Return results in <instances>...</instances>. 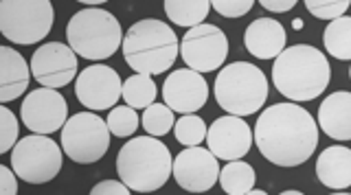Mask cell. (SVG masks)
<instances>
[{"label":"cell","instance_id":"cell-1","mask_svg":"<svg viewBox=\"0 0 351 195\" xmlns=\"http://www.w3.org/2000/svg\"><path fill=\"white\" fill-rule=\"evenodd\" d=\"M259 154L272 165L299 167L312 158L318 145V123L299 103L266 107L255 123Z\"/></svg>","mask_w":351,"mask_h":195},{"label":"cell","instance_id":"cell-2","mask_svg":"<svg viewBox=\"0 0 351 195\" xmlns=\"http://www.w3.org/2000/svg\"><path fill=\"white\" fill-rule=\"evenodd\" d=\"M332 68L316 47L294 44L274 57L272 83L290 101H312L329 86Z\"/></svg>","mask_w":351,"mask_h":195},{"label":"cell","instance_id":"cell-3","mask_svg":"<svg viewBox=\"0 0 351 195\" xmlns=\"http://www.w3.org/2000/svg\"><path fill=\"white\" fill-rule=\"evenodd\" d=\"M117 173L134 193L158 191L173 176L171 151L158 136L132 138L119 149Z\"/></svg>","mask_w":351,"mask_h":195},{"label":"cell","instance_id":"cell-4","mask_svg":"<svg viewBox=\"0 0 351 195\" xmlns=\"http://www.w3.org/2000/svg\"><path fill=\"white\" fill-rule=\"evenodd\" d=\"M180 42L169 25L156 18L134 23L123 38V57L128 66L143 75H162L173 66Z\"/></svg>","mask_w":351,"mask_h":195},{"label":"cell","instance_id":"cell-5","mask_svg":"<svg viewBox=\"0 0 351 195\" xmlns=\"http://www.w3.org/2000/svg\"><path fill=\"white\" fill-rule=\"evenodd\" d=\"M66 40L77 55L101 62L112 57L123 42L119 20L99 7H88L77 12L66 25Z\"/></svg>","mask_w":351,"mask_h":195},{"label":"cell","instance_id":"cell-6","mask_svg":"<svg viewBox=\"0 0 351 195\" xmlns=\"http://www.w3.org/2000/svg\"><path fill=\"white\" fill-rule=\"evenodd\" d=\"M217 105L235 116L259 112L268 99V79L261 68L248 62H233L217 73L215 79Z\"/></svg>","mask_w":351,"mask_h":195},{"label":"cell","instance_id":"cell-7","mask_svg":"<svg viewBox=\"0 0 351 195\" xmlns=\"http://www.w3.org/2000/svg\"><path fill=\"white\" fill-rule=\"evenodd\" d=\"M51 0H0V34L14 44H36L51 34Z\"/></svg>","mask_w":351,"mask_h":195},{"label":"cell","instance_id":"cell-8","mask_svg":"<svg viewBox=\"0 0 351 195\" xmlns=\"http://www.w3.org/2000/svg\"><path fill=\"white\" fill-rule=\"evenodd\" d=\"M110 134L108 121L95 110L77 112L62 127V149L77 165H93L110 149Z\"/></svg>","mask_w":351,"mask_h":195},{"label":"cell","instance_id":"cell-9","mask_svg":"<svg viewBox=\"0 0 351 195\" xmlns=\"http://www.w3.org/2000/svg\"><path fill=\"white\" fill-rule=\"evenodd\" d=\"M62 151L49 134L33 132L27 138H20L11 149V167L20 180L29 184L51 182L62 169Z\"/></svg>","mask_w":351,"mask_h":195},{"label":"cell","instance_id":"cell-10","mask_svg":"<svg viewBox=\"0 0 351 195\" xmlns=\"http://www.w3.org/2000/svg\"><path fill=\"white\" fill-rule=\"evenodd\" d=\"M180 55L186 66L197 73L217 70L228 55V38L215 25H195L180 42Z\"/></svg>","mask_w":351,"mask_h":195},{"label":"cell","instance_id":"cell-11","mask_svg":"<svg viewBox=\"0 0 351 195\" xmlns=\"http://www.w3.org/2000/svg\"><path fill=\"white\" fill-rule=\"evenodd\" d=\"M75 94L88 110H110L123 94V81L114 68L106 66V64H95L77 75Z\"/></svg>","mask_w":351,"mask_h":195},{"label":"cell","instance_id":"cell-12","mask_svg":"<svg viewBox=\"0 0 351 195\" xmlns=\"http://www.w3.org/2000/svg\"><path fill=\"white\" fill-rule=\"evenodd\" d=\"M22 123L36 134H53L69 121V105L55 88H36L25 96L20 107Z\"/></svg>","mask_w":351,"mask_h":195},{"label":"cell","instance_id":"cell-13","mask_svg":"<svg viewBox=\"0 0 351 195\" xmlns=\"http://www.w3.org/2000/svg\"><path fill=\"white\" fill-rule=\"evenodd\" d=\"M219 171L217 156L200 145L182 149L173 160V178L180 189L189 193L211 191L219 180Z\"/></svg>","mask_w":351,"mask_h":195},{"label":"cell","instance_id":"cell-14","mask_svg":"<svg viewBox=\"0 0 351 195\" xmlns=\"http://www.w3.org/2000/svg\"><path fill=\"white\" fill-rule=\"evenodd\" d=\"M31 73L47 88H64L77 77V53L62 42H47L33 53Z\"/></svg>","mask_w":351,"mask_h":195},{"label":"cell","instance_id":"cell-15","mask_svg":"<svg viewBox=\"0 0 351 195\" xmlns=\"http://www.w3.org/2000/svg\"><path fill=\"white\" fill-rule=\"evenodd\" d=\"M252 140H255V134H252V129L244 121V116L235 114L215 118L206 132L208 149L226 162L244 158L252 147Z\"/></svg>","mask_w":351,"mask_h":195},{"label":"cell","instance_id":"cell-16","mask_svg":"<svg viewBox=\"0 0 351 195\" xmlns=\"http://www.w3.org/2000/svg\"><path fill=\"white\" fill-rule=\"evenodd\" d=\"M162 99L173 112L193 114L208 99V83L193 68L173 70L162 83Z\"/></svg>","mask_w":351,"mask_h":195},{"label":"cell","instance_id":"cell-17","mask_svg":"<svg viewBox=\"0 0 351 195\" xmlns=\"http://www.w3.org/2000/svg\"><path fill=\"white\" fill-rule=\"evenodd\" d=\"M285 29L272 18H257L246 27L244 44L257 60H274L285 49Z\"/></svg>","mask_w":351,"mask_h":195},{"label":"cell","instance_id":"cell-18","mask_svg":"<svg viewBox=\"0 0 351 195\" xmlns=\"http://www.w3.org/2000/svg\"><path fill=\"white\" fill-rule=\"evenodd\" d=\"M31 64L11 47H0V103H9L25 94L31 79Z\"/></svg>","mask_w":351,"mask_h":195},{"label":"cell","instance_id":"cell-19","mask_svg":"<svg viewBox=\"0 0 351 195\" xmlns=\"http://www.w3.org/2000/svg\"><path fill=\"white\" fill-rule=\"evenodd\" d=\"M318 125L334 140H351V92H334L318 107Z\"/></svg>","mask_w":351,"mask_h":195},{"label":"cell","instance_id":"cell-20","mask_svg":"<svg viewBox=\"0 0 351 195\" xmlns=\"http://www.w3.org/2000/svg\"><path fill=\"white\" fill-rule=\"evenodd\" d=\"M316 176L327 189L343 191L351 187V149L332 145L321 151L316 160Z\"/></svg>","mask_w":351,"mask_h":195},{"label":"cell","instance_id":"cell-21","mask_svg":"<svg viewBox=\"0 0 351 195\" xmlns=\"http://www.w3.org/2000/svg\"><path fill=\"white\" fill-rule=\"evenodd\" d=\"M211 9V0H165V14L178 27L202 25Z\"/></svg>","mask_w":351,"mask_h":195},{"label":"cell","instance_id":"cell-22","mask_svg":"<svg viewBox=\"0 0 351 195\" xmlns=\"http://www.w3.org/2000/svg\"><path fill=\"white\" fill-rule=\"evenodd\" d=\"M255 169L244 160H228L226 167L219 171V184H222L224 193L246 195L255 189Z\"/></svg>","mask_w":351,"mask_h":195},{"label":"cell","instance_id":"cell-23","mask_svg":"<svg viewBox=\"0 0 351 195\" xmlns=\"http://www.w3.org/2000/svg\"><path fill=\"white\" fill-rule=\"evenodd\" d=\"M323 44L336 60H351V18L340 16L329 20L323 34Z\"/></svg>","mask_w":351,"mask_h":195},{"label":"cell","instance_id":"cell-24","mask_svg":"<svg viewBox=\"0 0 351 195\" xmlns=\"http://www.w3.org/2000/svg\"><path fill=\"white\" fill-rule=\"evenodd\" d=\"M123 101L136 110H145L147 105L156 101V83L152 75L136 73L123 81Z\"/></svg>","mask_w":351,"mask_h":195},{"label":"cell","instance_id":"cell-25","mask_svg":"<svg viewBox=\"0 0 351 195\" xmlns=\"http://www.w3.org/2000/svg\"><path fill=\"white\" fill-rule=\"evenodd\" d=\"M141 123L149 136H165L171 132V127L176 123L173 110L167 103H152L145 107V112H143Z\"/></svg>","mask_w":351,"mask_h":195},{"label":"cell","instance_id":"cell-26","mask_svg":"<svg viewBox=\"0 0 351 195\" xmlns=\"http://www.w3.org/2000/svg\"><path fill=\"white\" fill-rule=\"evenodd\" d=\"M206 125L200 116L193 114H182L178 121H176V127H173V134H176V140L182 143L184 147H193V145H200L202 140H206Z\"/></svg>","mask_w":351,"mask_h":195},{"label":"cell","instance_id":"cell-27","mask_svg":"<svg viewBox=\"0 0 351 195\" xmlns=\"http://www.w3.org/2000/svg\"><path fill=\"white\" fill-rule=\"evenodd\" d=\"M108 127H110V132H112L114 136L119 138H128L136 132V127H138V114H136V107H132V105H117L110 110L108 114Z\"/></svg>","mask_w":351,"mask_h":195},{"label":"cell","instance_id":"cell-28","mask_svg":"<svg viewBox=\"0 0 351 195\" xmlns=\"http://www.w3.org/2000/svg\"><path fill=\"white\" fill-rule=\"evenodd\" d=\"M303 3L307 7V12H310L314 18L334 20V18L345 16L351 0H303Z\"/></svg>","mask_w":351,"mask_h":195},{"label":"cell","instance_id":"cell-29","mask_svg":"<svg viewBox=\"0 0 351 195\" xmlns=\"http://www.w3.org/2000/svg\"><path fill=\"white\" fill-rule=\"evenodd\" d=\"M0 116H3V138H0V154H7V151L14 149V145L18 143V118L16 114L9 110V107L3 103L0 105Z\"/></svg>","mask_w":351,"mask_h":195},{"label":"cell","instance_id":"cell-30","mask_svg":"<svg viewBox=\"0 0 351 195\" xmlns=\"http://www.w3.org/2000/svg\"><path fill=\"white\" fill-rule=\"evenodd\" d=\"M252 5H255V0H211V7L224 18L246 16L252 9Z\"/></svg>","mask_w":351,"mask_h":195},{"label":"cell","instance_id":"cell-31","mask_svg":"<svg viewBox=\"0 0 351 195\" xmlns=\"http://www.w3.org/2000/svg\"><path fill=\"white\" fill-rule=\"evenodd\" d=\"M130 187L123 182V180H104V182H99L93 187V195H101V193H114V195H130Z\"/></svg>","mask_w":351,"mask_h":195},{"label":"cell","instance_id":"cell-32","mask_svg":"<svg viewBox=\"0 0 351 195\" xmlns=\"http://www.w3.org/2000/svg\"><path fill=\"white\" fill-rule=\"evenodd\" d=\"M0 193L5 195H14L18 193V178L14 167H0Z\"/></svg>","mask_w":351,"mask_h":195},{"label":"cell","instance_id":"cell-33","mask_svg":"<svg viewBox=\"0 0 351 195\" xmlns=\"http://www.w3.org/2000/svg\"><path fill=\"white\" fill-rule=\"evenodd\" d=\"M257 3L272 14H285V12H290L299 0H257Z\"/></svg>","mask_w":351,"mask_h":195},{"label":"cell","instance_id":"cell-34","mask_svg":"<svg viewBox=\"0 0 351 195\" xmlns=\"http://www.w3.org/2000/svg\"><path fill=\"white\" fill-rule=\"evenodd\" d=\"M77 3H84V5H88V7H97V5L108 3V0H77Z\"/></svg>","mask_w":351,"mask_h":195},{"label":"cell","instance_id":"cell-35","mask_svg":"<svg viewBox=\"0 0 351 195\" xmlns=\"http://www.w3.org/2000/svg\"><path fill=\"white\" fill-rule=\"evenodd\" d=\"M263 193H266V191H261V189H252L248 195H263Z\"/></svg>","mask_w":351,"mask_h":195},{"label":"cell","instance_id":"cell-36","mask_svg":"<svg viewBox=\"0 0 351 195\" xmlns=\"http://www.w3.org/2000/svg\"><path fill=\"white\" fill-rule=\"evenodd\" d=\"M294 29H303V23H301V20H294Z\"/></svg>","mask_w":351,"mask_h":195},{"label":"cell","instance_id":"cell-37","mask_svg":"<svg viewBox=\"0 0 351 195\" xmlns=\"http://www.w3.org/2000/svg\"><path fill=\"white\" fill-rule=\"evenodd\" d=\"M349 77H351V68H349Z\"/></svg>","mask_w":351,"mask_h":195}]
</instances>
